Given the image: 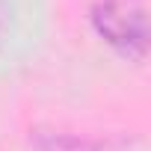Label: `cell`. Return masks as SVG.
Wrapping results in <instances>:
<instances>
[{"instance_id":"1","label":"cell","mask_w":151,"mask_h":151,"mask_svg":"<svg viewBox=\"0 0 151 151\" xmlns=\"http://www.w3.org/2000/svg\"><path fill=\"white\" fill-rule=\"evenodd\" d=\"M89 21L113 50L127 59H145L148 18L142 0H98L89 12Z\"/></svg>"},{"instance_id":"2","label":"cell","mask_w":151,"mask_h":151,"mask_svg":"<svg viewBox=\"0 0 151 151\" xmlns=\"http://www.w3.org/2000/svg\"><path fill=\"white\" fill-rule=\"evenodd\" d=\"M39 151H107L104 142L95 139H83V136H74V133H59V130H36L33 136Z\"/></svg>"}]
</instances>
